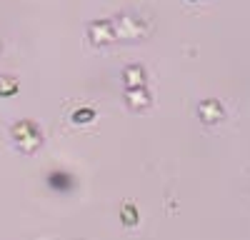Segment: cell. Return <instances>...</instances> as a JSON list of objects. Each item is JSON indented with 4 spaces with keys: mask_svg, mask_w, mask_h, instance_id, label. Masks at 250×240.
Here are the masks:
<instances>
[{
    "mask_svg": "<svg viewBox=\"0 0 250 240\" xmlns=\"http://www.w3.org/2000/svg\"><path fill=\"white\" fill-rule=\"evenodd\" d=\"M135 78H140V80H143V70L130 68V70H128V83H130V85H138V80H135Z\"/></svg>",
    "mask_w": 250,
    "mask_h": 240,
    "instance_id": "obj_1",
    "label": "cell"
}]
</instances>
